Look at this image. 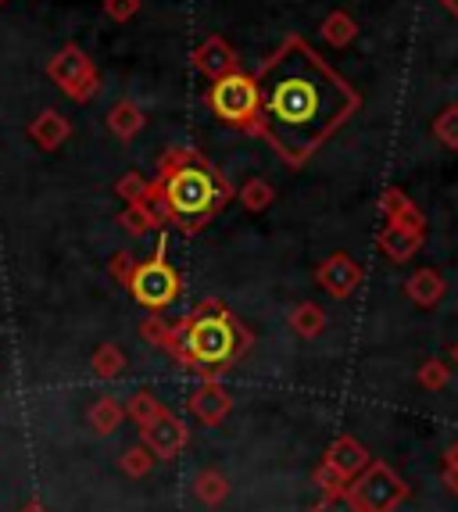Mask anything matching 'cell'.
<instances>
[{"label":"cell","mask_w":458,"mask_h":512,"mask_svg":"<svg viewBox=\"0 0 458 512\" xmlns=\"http://www.w3.org/2000/svg\"><path fill=\"white\" fill-rule=\"evenodd\" d=\"M358 108V94L305 40H287L258 76V119L287 162H305Z\"/></svg>","instance_id":"6da1fadb"},{"label":"cell","mask_w":458,"mask_h":512,"mask_svg":"<svg viewBox=\"0 0 458 512\" xmlns=\"http://www.w3.org/2000/svg\"><path fill=\"white\" fill-rule=\"evenodd\" d=\"M162 194L172 215H179L183 222H201L222 205L226 190L204 165H179V169H169Z\"/></svg>","instance_id":"7a4b0ae2"},{"label":"cell","mask_w":458,"mask_h":512,"mask_svg":"<svg viewBox=\"0 0 458 512\" xmlns=\"http://www.w3.org/2000/svg\"><path fill=\"white\" fill-rule=\"evenodd\" d=\"M183 333V359H190L194 366L204 369H215V366H226L240 348V330L233 326V319L226 316H201V319H190V323L179 326Z\"/></svg>","instance_id":"3957f363"},{"label":"cell","mask_w":458,"mask_h":512,"mask_svg":"<svg viewBox=\"0 0 458 512\" xmlns=\"http://www.w3.org/2000/svg\"><path fill=\"white\" fill-rule=\"evenodd\" d=\"M355 505L362 512H394L408 498V487L387 462H369L362 473L351 477V484L344 487Z\"/></svg>","instance_id":"277c9868"},{"label":"cell","mask_w":458,"mask_h":512,"mask_svg":"<svg viewBox=\"0 0 458 512\" xmlns=\"http://www.w3.org/2000/svg\"><path fill=\"white\" fill-rule=\"evenodd\" d=\"M212 108L219 119L237 122V126L255 122L258 119V79L244 76V72H229V76L215 79Z\"/></svg>","instance_id":"5b68a950"},{"label":"cell","mask_w":458,"mask_h":512,"mask_svg":"<svg viewBox=\"0 0 458 512\" xmlns=\"http://www.w3.org/2000/svg\"><path fill=\"white\" fill-rule=\"evenodd\" d=\"M129 291H133V298L144 308H154V312H158V308H169L172 301H176L179 276H176V269L165 262L162 251H158V258H151V262L136 265L133 269V276H129Z\"/></svg>","instance_id":"8992f818"},{"label":"cell","mask_w":458,"mask_h":512,"mask_svg":"<svg viewBox=\"0 0 458 512\" xmlns=\"http://www.w3.org/2000/svg\"><path fill=\"white\" fill-rule=\"evenodd\" d=\"M47 72H51L54 83H58L68 97H76V101H86V97L94 94V86H97L94 69H90V61L83 58V51H79V47H65V51L51 61V69H47Z\"/></svg>","instance_id":"52a82bcc"},{"label":"cell","mask_w":458,"mask_h":512,"mask_svg":"<svg viewBox=\"0 0 458 512\" xmlns=\"http://www.w3.org/2000/svg\"><path fill=\"white\" fill-rule=\"evenodd\" d=\"M315 280L330 298H351L355 287L362 283V265L348 255H333L315 269Z\"/></svg>","instance_id":"ba28073f"},{"label":"cell","mask_w":458,"mask_h":512,"mask_svg":"<svg viewBox=\"0 0 458 512\" xmlns=\"http://www.w3.org/2000/svg\"><path fill=\"white\" fill-rule=\"evenodd\" d=\"M140 434H144L147 452H151L158 462H162V459H176V455L187 448V427H183V423H179L172 412H165L162 419H154L151 427H144Z\"/></svg>","instance_id":"9c48e42d"},{"label":"cell","mask_w":458,"mask_h":512,"mask_svg":"<svg viewBox=\"0 0 458 512\" xmlns=\"http://www.w3.org/2000/svg\"><path fill=\"white\" fill-rule=\"evenodd\" d=\"M326 470L333 473L337 480H344L348 484L355 473H362L365 466H369V452H365V444H358L355 437H337V441L330 444V452H326Z\"/></svg>","instance_id":"30bf717a"},{"label":"cell","mask_w":458,"mask_h":512,"mask_svg":"<svg viewBox=\"0 0 458 512\" xmlns=\"http://www.w3.org/2000/svg\"><path fill=\"white\" fill-rule=\"evenodd\" d=\"M229 405H233L229 402V394L222 391L215 380H204V384L190 394V409H194V416L201 419V423H208V427H215V423L226 419Z\"/></svg>","instance_id":"8fae6325"},{"label":"cell","mask_w":458,"mask_h":512,"mask_svg":"<svg viewBox=\"0 0 458 512\" xmlns=\"http://www.w3.org/2000/svg\"><path fill=\"white\" fill-rule=\"evenodd\" d=\"M380 248L394 262H408L423 248V230H412V226H398V222H387V230L380 233Z\"/></svg>","instance_id":"7c38bea8"},{"label":"cell","mask_w":458,"mask_h":512,"mask_svg":"<svg viewBox=\"0 0 458 512\" xmlns=\"http://www.w3.org/2000/svg\"><path fill=\"white\" fill-rule=\"evenodd\" d=\"M197 69L208 72L212 79H222L229 76V72H237V58H233V51H229V43L219 40V36H212V40H204L201 47H197Z\"/></svg>","instance_id":"4fadbf2b"},{"label":"cell","mask_w":458,"mask_h":512,"mask_svg":"<svg viewBox=\"0 0 458 512\" xmlns=\"http://www.w3.org/2000/svg\"><path fill=\"white\" fill-rule=\"evenodd\" d=\"M68 133H72V129H68V122L61 119L58 111H43L40 119L29 126V137H33L43 151H54V147H61Z\"/></svg>","instance_id":"5bb4252c"},{"label":"cell","mask_w":458,"mask_h":512,"mask_svg":"<svg viewBox=\"0 0 458 512\" xmlns=\"http://www.w3.org/2000/svg\"><path fill=\"white\" fill-rule=\"evenodd\" d=\"M405 294L412 301H416V305H437V301L444 298V280L437 273H433V269H419L416 276H408L405 280Z\"/></svg>","instance_id":"9a60e30c"},{"label":"cell","mask_w":458,"mask_h":512,"mask_svg":"<svg viewBox=\"0 0 458 512\" xmlns=\"http://www.w3.org/2000/svg\"><path fill=\"white\" fill-rule=\"evenodd\" d=\"M108 126L119 140H129V137H136V133L144 129V115H140V108H136V104L122 101V104H115V108H111Z\"/></svg>","instance_id":"2e32d148"},{"label":"cell","mask_w":458,"mask_h":512,"mask_svg":"<svg viewBox=\"0 0 458 512\" xmlns=\"http://www.w3.org/2000/svg\"><path fill=\"white\" fill-rule=\"evenodd\" d=\"M383 212H387V219H391V222H398V226L423 230V215H419L416 205H408L401 190H387V197H383Z\"/></svg>","instance_id":"e0dca14e"},{"label":"cell","mask_w":458,"mask_h":512,"mask_svg":"<svg viewBox=\"0 0 458 512\" xmlns=\"http://www.w3.org/2000/svg\"><path fill=\"white\" fill-rule=\"evenodd\" d=\"M194 495L201 498L208 509H215V505H222V502H226V495H229L226 477H222V473H215V470H201L194 477Z\"/></svg>","instance_id":"ac0fdd59"},{"label":"cell","mask_w":458,"mask_h":512,"mask_svg":"<svg viewBox=\"0 0 458 512\" xmlns=\"http://www.w3.org/2000/svg\"><path fill=\"white\" fill-rule=\"evenodd\" d=\"M122 423V405L115 402V398H97L94 405H90V427L97 430V434H115V427Z\"/></svg>","instance_id":"d6986e66"},{"label":"cell","mask_w":458,"mask_h":512,"mask_svg":"<svg viewBox=\"0 0 458 512\" xmlns=\"http://www.w3.org/2000/svg\"><path fill=\"white\" fill-rule=\"evenodd\" d=\"M290 326H294V333H301V337H319V333L326 330L323 308L312 305V301H305V305H297L294 312H290Z\"/></svg>","instance_id":"ffe728a7"},{"label":"cell","mask_w":458,"mask_h":512,"mask_svg":"<svg viewBox=\"0 0 458 512\" xmlns=\"http://www.w3.org/2000/svg\"><path fill=\"white\" fill-rule=\"evenodd\" d=\"M129 416H133L136 427L144 430V427H151L154 419H162V416H165V405L158 402L154 394L140 391V394H133V398H129Z\"/></svg>","instance_id":"44dd1931"},{"label":"cell","mask_w":458,"mask_h":512,"mask_svg":"<svg viewBox=\"0 0 458 512\" xmlns=\"http://www.w3.org/2000/svg\"><path fill=\"white\" fill-rule=\"evenodd\" d=\"M355 22H351V15H344V11H333V15L323 18V36L333 43V47H348L351 40H355Z\"/></svg>","instance_id":"7402d4cb"},{"label":"cell","mask_w":458,"mask_h":512,"mask_svg":"<svg viewBox=\"0 0 458 512\" xmlns=\"http://www.w3.org/2000/svg\"><path fill=\"white\" fill-rule=\"evenodd\" d=\"M119 466H122V473H126V477H147V473H151V466H154V455L147 452V444H133V448H126V452H122Z\"/></svg>","instance_id":"603a6c76"},{"label":"cell","mask_w":458,"mask_h":512,"mask_svg":"<svg viewBox=\"0 0 458 512\" xmlns=\"http://www.w3.org/2000/svg\"><path fill=\"white\" fill-rule=\"evenodd\" d=\"M122 366H126V359H122V351L115 348V344H101L94 355V373L104 376V380H115V376L122 373Z\"/></svg>","instance_id":"cb8c5ba5"},{"label":"cell","mask_w":458,"mask_h":512,"mask_svg":"<svg viewBox=\"0 0 458 512\" xmlns=\"http://www.w3.org/2000/svg\"><path fill=\"white\" fill-rule=\"evenodd\" d=\"M272 197H276V190H272L265 180H251V183H244V190H240V201H244V208H251V212L269 208Z\"/></svg>","instance_id":"d4e9b609"},{"label":"cell","mask_w":458,"mask_h":512,"mask_svg":"<svg viewBox=\"0 0 458 512\" xmlns=\"http://www.w3.org/2000/svg\"><path fill=\"white\" fill-rule=\"evenodd\" d=\"M433 137L441 140L444 147H458V104L437 115V122H433Z\"/></svg>","instance_id":"484cf974"},{"label":"cell","mask_w":458,"mask_h":512,"mask_svg":"<svg viewBox=\"0 0 458 512\" xmlns=\"http://www.w3.org/2000/svg\"><path fill=\"white\" fill-rule=\"evenodd\" d=\"M122 226H129V233H147V230L154 226L151 208H147L144 201H136V205H129V212L122 215Z\"/></svg>","instance_id":"4316f807"},{"label":"cell","mask_w":458,"mask_h":512,"mask_svg":"<svg viewBox=\"0 0 458 512\" xmlns=\"http://www.w3.org/2000/svg\"><path fill=\"white\" fill-rule=\"evenodd\" d=\"M419 384H423L426 391H441V387L448 384V366H444L441 359H430L419 369Z\"/></svg>","instance_id":"83f0119b"},{"label":"cell","mask_w":458,"mask_h":512,"mask_svg":"<svg viewBox=\"0 0 458 512\" xmlns=\"http://www.w3.org/2000/svg\"><path fill=\"white\" fill-rule=\"evenodd\" d=\"M315 512H362V509H358L355 498H351L348 491H330V495L323 498V505H319Z\"/></svg>","instance_id":"f1b7e54d"},{"label":"cell","mask_w":458,"mask_h":512,"mask_svg":"<svg viewBox=\"0 0 458 512\" xmlns=\"http://www.w3.org/2000/svg\"><path fill=\"white\" fill-rule=\"evenodd\" d=\"M104 11H108L115 22H129V18L140 11V0H104Z\"/></svg>","instance_id":"f546056e"},{"label":"cell","mask_w":458,"mask_h":512,"mask_svg":"<svg viewBox=\"0 0 458 512\" xmlns=\"http://www.w3.org/2000/svg\"><path fill=\"white\" fill-rule=\"evenodd\" d=\"M119 194L126 197L129 205H136V201H144V183L136 180V176H129V180L119 183Z\"/></svg>","instance_id":"4dcf8cb0"},{"label":"cell","mask_w":458,"mask_h":512,"mask_svg":"<svg viewBox=\"0 0 458 512\" xmlns=\"http://www.w3.org/2000/svg\"><path fill=\"white\" fill-rule=\"evenodd\" d=\"M444 487H451L458 495V444L448 452V466H444Z\"/></svg>","instance_id":"1f68e13d"},{"label":"cell","mask_w":458,"mask_h":512,"mask_svg":"<svg viewBox=\"0 0 458 512\" xmlns=\"http://www.w3.org/2000/svg\"><path fill=\"white\" fill-rule=\"evenodd\" d=\"M441 4H444V8L451 11V15H458V0H441Z\"/></svg>","instance_id":"d6a6232c"},{"label":"cell","mask_w":458,"mask_h":512,"mask_svg":"<svg viewBox=\"0 0 458 512\" xmlns=\"http://www.w3.org/2000/svg\"><path fill=\"white\" fill-rule=\"evenodd\" d=\"M22 512H47V509H43L40 502H29V505H26V509H22Z\"/></svg>","instance_id":"836d02e7"},{"label":"cell","mask_w":458,"mask_h":512,"mask_svg":"<svg viewBox=\"0 0 458 512\" xmlns=\"http://www.w3.org/2000/svg\"><path fill=\"white\" fill-rule=\"evenodd\" d=\"M451 355H455V362H458V344H455V348H451Z\"/></svg>","instance_id":"e575fe53"}]
</instances>
